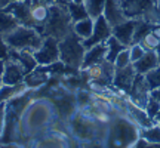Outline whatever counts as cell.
<instances>
[{"label": "cell", "mask_w": 160, "mask_h": 148, "mask_svg": "<svg viewBox=\"0 0 160 148\" xmlns=\"http://www.w3.org/2000/svg\"><path fill=\"white\" fill-rule=\"evenodd\" d=\"M12 113L17 116L18 144L24 145H30L31 141L53 129L61 120L55 104L46 93H42L40 89H30L28 98L24 105L18 111Z\"/></svg>", "instance_id": "1"}, {"label": "cell", "mask_w": 160, "mask_h": 148, "mask_svg": "<svg viewBox=\"0 0 160 148\" xmlns=\"http://www.w3.org/2000/svg\"><path fill=\"white\" fill-rule=\"evenodd\" d=\"M141 138V127L126 113L114 116L107 129L105 148H132Z\"/></svg>", "instance_id": "2"}, {"label": "cell", "mask_w": 160, "mask_h": 148, "mask_svg": "<svg viewBox=\"0 0 160 148\" xmlns=\"http://www.w3.org/2000/svg\"><path fill=\"white\" fill-rule=\"evenodd\" d=\"M67 126H68L71 136L77 142H91V141H102L104 142L107 129H108V126L99 125L86 108L77 110L68 119Z\"/></svg>", "instance_id": "3"}, {"label": "cell", "mask_w": 160, "mask_h": 148, "mask_svg": "<svg viewBox=\"0 0 160 148\" xmlns=\"http://www.w3.org/2000/svg\"><path fill=\"white\" fill-rule=\"evenodd\" d=\"M62 121L59 120L53 129L31 141L28 148H79V142L71 136L67 123L61 126Z\"/></svg>", "instance_id": "4"}, {"label": "cell", "mask_w": 160, "mask_h": 148, "mask_svg": "<svg viewBox=\"0 0 160 148\" xmlns=\"http://www.w3.org/2000/svg\"><path fill=\"white\" fill-rule=\"evenodd\" d=\"M49 7H51L49 19H48V22H46L42 34L45 36V37L49 36V37H55L57 40H61L71 31L73 19L70 17L67 5L52 3Z\"/></svg>", "instance_id": "5"}, {"label": "cell", "mask_w": 160, "mask_h": 148, "mask_svg": "<svg viewBox=\"0 0 160 148\" xmlns=\"http://www.w3.org/2000/svg\"><path fill=\"white\" fill-rule=\"evenodd\" d=\"M86 47L83 40L70 31L64 39L59 40V61L71 71H79L83 62Z\"/></svg>", "instance_id": "6"}, {"label": "cell", "mask_w": 160, "mask_h": 148, "mask_svg": "<svg viewBox=\"0 0 160 148\" xmlns=\"http://www.w3.org/2000/svg\"><path fill=\"white\" fill-rule=\"evenodd\" d=\"M45 36L40 31L31 27L25 25H18L15 30L5 36V40L11 51H28L36 52L40 47Z\"/></svg>", "instance_id": "7"}, {"label": "cell", "mask_w": 160, "mask_h": 148, "mask_svg": "<svg viewBox=\"0 0 160 148\" xmlns=\"http://www.w3.org/2000/svg\"><path fill=\"white\" fill-rule=\"evenodd\" d=\"M83 74L86 76V80H89L93 85V89H105L113 85L114 65L108 61H102L97 65L89 67L88 70H83Z\"/></svg>", "instance_id": "8"}, {"label": "cell", "mask_w": 160, "mask_h": 148, "mask_svg": "<svg viewBox=\"0 0 160 148\" xmlns=\"http://www.w3.org/2000/svg\"><path fill=\"white\" fill-rule=\"evenodd\" d=\"M49 6L51 5L48 2H45V0H31L28 7L27 21H25L24 25L36 28L37 31L43 33V28H45L46 22L49 19V12H51Z\"/></svg>", "instance_id": "9"}, {"label": "cell", "mask_w": 160, "mask_h": 148, "mask_svg": "<svg viewBox=\"0 0 160 148\" xmlns=\"http://www.w3.org/2000/svg\"><path fill=\"white\" fill-rule=\"evenodd\" d=\"M37 65H52L59 61V40L46 36L40 47L33 52Z\"/></svg>", "instance_id": "10"}, {"label": "cell", "mask_w": 160, "mask_h": 148, "mask_svg": "<svg viewBox=\"0 0 160 148\" xmlns=\"http://www.w3.org/2000/svg\"><path fill=\"white\" fill-rule=\"evenodd\" d=\"M111 33H113V27L110 25V22L102 15V17L95 19L92 36L88 40H83V46L88 49V47H92V46L99 45V43H105L111 37Z\"/></svg>", "instance_id": "11"}, {"label": "cell", "mask_w": 160, "mask_h": 148, "mask_svg": "<svg viewBox=\"0 0 160 148\" xmlns=\"http://www.w3.org/2000/svg\"><path fill=\"white\" fill-rule=\"evenodd\" d=\"M24 77L25 73L24 70L19 67V64H17L13 59H6L5 67H3V73H2V83L6 86H15L24 83Z\"/></svg>", "instance_id": "12"}, {"label": "cell", "mask_w": 160, "mask_h": 148, "mask_svg": "<svg viewBox=\"0 0 160 148\" xmlns=\"http://www.w3.org/2000/svg\"><path fill=\"white\" fill-rule=\"evenodd\" d=\"M135 68L133 65L125 67V68H114V77H113V86L119 92L123 93H129L131 87L133 85V80H135Z\"/></svg>", "instance_id": "13"}, {"label": "cell", "mask_w": 160, "mask_h": 148, "mask_svg": "<svg viewBox=\"0 0 160 148\" xmlns=\"http://www.w3.org/2000/svg\"><path fill=\"white\" fill-rule=\"evenodd\" d=\"M135 27H137V19H126L123 22L117 24L113 27V33L116 39L125 46H129L133 43V34H135Z\"/></svg>", "instance_id": "14"}, {"label": "cell", "mask_w": 160, "mask_h": 148, "mask_svg": "<svg viewBox=\"0 0 160 148\" xmlns=\"http://www.w3.org/2000/svg\"><path fill=\"white\" fill-rule=\"evenodd\" d=\"M104 17L111 27L126 21L128 18L125 17V12H123V0H105Z\"/></svg>", "instance_id": "15"}, {"label": "cell", "mask_w": 160, "mask_h": 148, "mask_svg": "<svg viewBox=\"0 0 160 148\" xmlns=\"http://www.w3.org/2000/svg\"><path fill=\"white\" fill-rule=\"evenodd\" d=\"M126 114L137 123L141 129H148L156 123L148 117V114L144 108L138 107L135 102H132L131 99H126Z\"/></svg>", "instance_id": "16"}, {"label": "cell", "mask_w": 160, "mask_h": 148, "mask_svg": "<svg viewBox=\"0 0 160 148\" xmlns=\"http://www.w3.org/2000/svg\"><path fill=\"white\" fill-rule=\"evenodd\" d=\"M105 57H107V46H105V43H99V45H95L92 47H88L85 52L80 70L83 71V70H88L92 65L102 62V61H105Z\"/></svg>", "instance_id": "17"}, {"label": "cell", "mask_w": 160, "mask_h": 148, "mask_svg": "<svg viewBox=\"0 0 160 148\" xmlns=\"http://www.w3.org/2000/svg\"><path fill=\"white\" fill-rule=\"evenodd\" d=\"M11 59H13L17 64H19V67L24 70V73L28 74L30 71L37 67V62H36V58L33 55V52L28 51H11V55H9Z\"/></svg>", "instance_id": "18"}, {"label": "cell", "mask_w": 160, "mask_h": 148, "mask_svg": "<svg viewBox=\"0 0 160 148\" xmlns=\"http://www.w3.org/2000/svg\"><path fill=\"white\" fill-rule=\"evenodd\" d=\"M132 65H133L137 74H142V76L147 74L150 70L156 68L159 65V59H157V55H156V51H147L141 59H138L137 62H133Z\"/></svg>", "instance_id": "19"}, {"label": "cell", "mask_w": 160, "mask_h": 148, "mask_svg": "<svg viewBox=\"0 0 160 148\" xmlns=\"http://www.w3.org/2000/svg\"><path fill=\"white\" fill-rule=\"evenodd\" d=\"M93 24H95V19H92L91 17H86V18H83V19H80V21L73 22L71 31H73L79 39L88 40L92 36V31H93Z\"/></svg>", "instance_id": "20"}, {"label": "cell", "mask_w": 160, "mask_h": 148, "mask_svg": "<svg viewBox=\"0 0 160 148\" xmlns=\"http://www.w3.org/2000/svg\"><path fill=\"white\" fill-rule=\"evenodd\" d=\"M18 25H21V24L11 12L0 9V34L6 36L8 33H11L12 30L17 28Z\"/></svg>", "instance_id": "21"}, {"label": "cell", "mask_w": 160, "mask_h": 148, "mask_svg": "<svg viewBox=\"0 0 160 148\" xmlns=\"http://www.w3.org/2000/svg\"><path fill=\"white\" fill-rule=\"evenodd\" d=\"M105 46H107V57H105V61H108V62H111V64L114 62L116 57L119 55L120 52L128 47V46H125L123 43H120L113 34H111V37L105 42Z\"/></svg>", "instance_id": "22"}, {"label": "cell", "mask_w": 160, "mask_h": 148, "mask_svg": "<svg viewBox=\"0 0 160 148\" xmlns=\"http://www.w3.org/2000/svg\"><path fill=\"white\" fill-rule=\"evenodd\" d=\"M85 7L88 12V17L92 19L102 17L104 15V7H105V0H85Z\"/></svg>", "instance_id": "23"}, {"label": "cell", "mask_w": 160, "mask_h": 148, "mask_svg": "<svg viewBox=\"0 0 160 148\" xmlns=\"http://www.w3.org/2000/svg\"><path fill=\"white\" fill-rule=\"evenodd\" d=\"M67 9H68V12H70V17L73 19V22L80 21V19H83V18L88 17L85 5H76V3L68 2V3H67Z\"/></svg>", "instance_id": "24"}, {"label": "cell", "mask_w": 160, "mask_h": 148, "mask_svg": "<svg viewBox=\"0 0 160 148\" xmlns=\"http://www.w3.org/2000/svg\"><path fill=\"white\" fill-rule=\"evenodd\" d=\"M141 138L153 144H160V126L154 125L148 129H141Z\"/></svg>", "instance_id": "25"}, {"label": "cell", "mask_w": 160, "mask_h": 148, "mask_svg": "<svg viewBox=\"0 0 160 148\" xmlns=\"http://www.w3.org/2000/svg\"><path fill=\"white\" fill-rule=\"evenodd\" d=\"M144 77H145V81L148 85L150 91L160 87V65H157L153 70H150L147 74H144Z\"/></svg>", "instance_id": "26"}, {"label": "cell", "mask_w": 160, "mask_h": 148, "mask_svg": "<svg viewBox=\"0 0 160 148\" xmlns=\"http://www.w3.org/2000/svg\"><path fill=\"white\" fill-rule=\"evenodd\" d=\"M139 45L142 46L145 51H156L160 46V39L153 33V30H151L145 37H142V40L139 42Z\"/></svg>", "instance_id": "27"}, {"label": "cell", "mask_w": 160, "mask_h": 148, "mask_svg": "<svg viewBox=\"0 0 160 148\" xmlns=\"http://www.w3.org/2000/svg\"><path fill=\"white\" fill-rule=\"evenodd\" d=\"M113 65H114V68H125V67H129V65H132L131 53H129V47L123 49V51H122L119 55L116 57Z\"/></svg>", "instance_id": "28"}, {"label": "cell", "mask_w": 160, "mask_h": 148, "mask_svg": "<svg viewBox=\"0 0 160 148\" xmlns=\"http://www.w3.org/2000/svg\"><path fill=\"white\" fill-rule=\"evenodd\" d=\"M145 49H144L142 46L139 45V43H133V45L129 46V53H131V61L132 64L137 62L138 59H141L144 57V53H145Z\"/></svg>", "instance_id": "29"}, {"label": "cell", "mask_w": 160, "mask_h": 148, "mask_svg": "<svg viewBox=\"0 0 160 148\" xmlns=\"http://www.w3.org/2000/svg\"><path fill=\"white\" fill-rule=\"evenodd\" d=\"M145 111H147V114H148V117L153 121H154V119H156V116L159 114V111H160V104L157 102V101H154L153 98L150 96V99H148V102H147V105H145ZM156 123V121H154Z\"/></svg>", "instance_id": "30"}, {"label": "cell", "mask_w": 160, "mask_h": 148, "mask_svg": "<svg viewBox=\"0 0 160 148\" xmlns=\"http://www.w3.org/2000/svg\"><path fill=\"white\" fill-rule=\"evenodd\" d=\"M9 55H11V47H9L8 43H6L5 36L0 34V61L9 59Z\"/></svg>", "instance_id": "31"}, {"label": "cell", "mask_w": 160, "mask_h": 148, "mask_svg": "<svg viewBox=\"0 0 160 148\" xmlns=\"http://www.w3.org/2000/svg\"><path fill=\"white\" fill-rule=\"evenodd\" d=\"M79 148H105L102 141H91V142H79Z\"/></svg>", "instance_id": "32"}, {"label": "cell", "mask_w": 160, "mask_h": 148, "mask_svg": "<svg viewBox=\"0 0 160 148\" xmlns=\"http://www.w3.org/2000/svg\"><path fill=\"white\" fill-rule=\"evenodd\" d=\"M5 108H6V102H3L0 105V136H2L3 126H5Z\"/></svg>", "instance_id": "33"}, {"label": "cell", "mask_w": 160, "mask_h": 148, "mask_svg": "<svg viewBox=\"0 0 160 148\" xmlns=\"http://www.w3.org/2000/svg\"><path fill=\"white\" fill-rule=\"evenodd\" d=\"M17 2H24V0H0V9H6L8 6H11L12 3H17Z\"/></svg>", "instance_id": "34"}, {"label": "cell", "mask_w": 160, "mask_h": 148, "mask_svg": "<svg viewBox=\"0 0 160 148\" xmlns=\"http://www.w3.org/2000/svg\"><path fill=\"white\" fill-rule=\"evenodd\" d=\"M150 96L153 98L154 101H157V102L160 104V87H157V89H153V91H150Z\"/></svg>", "instance_id": "35"}, {"label": "cell", "mask_w": 160, "mask_h": 148, "mask_svg": "<svg viewBox=\"0 0 160 148\" xmlns=\"http://www.w3.org/2000/svg\"><path fill=\"white\" fill-rule=\"evenodd\" d=\"M153 33H154V34L160 39V24H156V25H153Z\"/></svg>", "instance_id": "36"}, {"label": "cell", "mask_w": 160, "mask_h": 148, "mask_svg": "<svg viewBox=\"0 0 160 148\" xmlns=\"http://www.w3.org/2000/svg\"><path fill=\"white\" fill-rule=\"evenodd\" d=\"M71 3H76V5H83L85 3V0H70Z\"/></svg>", "instance_id": "37"}, {"label": "cell", "mask_w": 160, "mask_h": 148, "mask_svg": "<svg viewBox=\"0 0 160 148\" xmlns=\"http://www.w3.org/2000/svg\"><path fill=\"white\" fill-rule=\"evenodd\" d=\"M3 67H5V61H0V77H2V73H3Z\"/></svg>", "instance_id": "38"}, {"label": "cell", "mask_w": 160, "mask_h": 148, "mask_svg": "<svg viewBox=\"0 0 160 148\" xmlns=\"http://www.w3.org/2000/svg\"><path fill=\"white\" fill-rule=\"evenodd\" d=\"M156 55H157V59H159V65H160V46L156 49Z\"/></svg>", "instance_id": "39"}, {"label": "cell", "mask_w": 160, "mask_h": 148, "mask_svg": "<svg viewBox=\"0 0 160 148\" xmlns=\"http://www.w3.org/2000/svg\"><path fill=\"white\" fill-rule=\"evenodd\" d=\"M154 121H156V125H160V111H159V114H157V116H156Z\"/></svg>", "instance_id": "40"}, {"label": "cell", "mask_w": 160, "mask_h": 148, "mask_svg": "<svg viewBox=\"0 0 160 148\" xmlns=\"http://www.w3.org/2000/svg\"><path fill=\"white\" fill-rule=\"evenodd\" d=\"M2 86H3V83H2V79H0V89H2Z\"/></svg>", "instance_id": "41"}, {"label": "cell", "mask_w": 160, "mask_h": 148, "mask_svg": "<svg viewBox=\"0 0 160 148\" xmlns=\"http://www.w3.org/2000/svg\"><path fill=\"white\" fill-rule=\"evenodd\" d=\"M159 9H160V0H159Z\"/></svg>", "instance_id": "42"}, {"label": "cell", "mask_w": 160, "mask_h": 148, "mask_svg": "<svg viewBox=\"0 0 160 148\" xmlns=\"http://www.w3.org/2000/svg\"><path fill=\"white\" fill-rule=\"evenodd\" d=\"M2 104H3V102H0V105H2Z\"/></svg>", "instance_id": "43"}, {"label": "cell", "mask_w": 160, "mask_h": 148, "mask_svg": "<svg viewBox=\"0 0 160 148\" xmlns=\"http://www.w3.org/2000/svg\"><path fill=\"white\" fill-rule=\"evenodd\" d=\"M159 126H160V125H159Z\"/></svg>", "instance_id": "44"}]
</instances>
